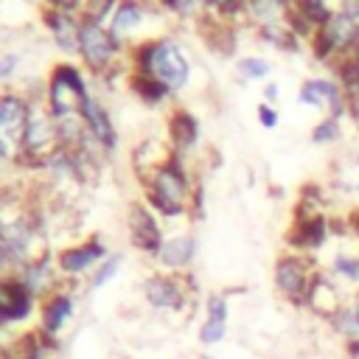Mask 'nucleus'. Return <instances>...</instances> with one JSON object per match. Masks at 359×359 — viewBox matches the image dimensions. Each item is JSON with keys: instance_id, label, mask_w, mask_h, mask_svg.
Wrapping results in <instances>:
<instances>
[{"instance_id": "nucleus-1", "label": "nucleus", "mask_w": 359, "mask_h": 359, "mask_svg": "<svg viewBox=\"0 0 359 359\" xmlns=\"http://www.w3.org/2000/svg\"><path fill=\"white\" fill-rule=\"evenodd\" d=\"M143 194H146V205L163 216V219H180V216H191L194 208V196H196V182L185 165V157L171 151L168 160H163L146 180H140Z\"/></svg>"}, {"instance_id": "nucleus-2", "label": "nucleus", "mask_w": 359, "mask_h": 359, "mask_svg": "<svg viewBox=\"0 0 359 359\" xmlns=\"http://www.w3.org/2000/svg\"><path fill=\"white\" fill-rule=\"evenodd\" d=\"M126 56H129L126 73H146V76L157 79L171 95L188 87L191 62L174 39H168V36L146 39V42L135 45Z\"/></svg>"}, {"instance_id": "nucleus-3", "label": "nucleus", "mask_w": 359, "mask_h": 359, "mask_svg": "<svg viewBox=\"0 0 359 359\" xmlns=\"http://www.w3.org/2000/svg\"><path fill=\"white\" fill-rule=\"evenodd\" d=\"M317 272H320V266L314 264L311 255H303V252H294V250L280 252L275 258V264H272V286H275V294L283 303H289L294 309H303Z\"/></svg>"}, {"instance_id": "nucleus-4", "label": "nucleus", "mask_w": 359, "mask_h": 359, "mask_svg": "<svg viewBox=\"0 0 359 359\" xmlns=\"http://www.w3.org/2000/svg\"><path fill=\"white\" fill-rule=\"evenodd\" d=\"M87 95H90L87 81H84V73L79 65H73V62L53 65V70L48 76V87H45V107L56 121L79 115Z\"/></svg>"}, {"instance_id": "nucleus-5", "label": "nucleus", "mask_w": 359, "mask_h": 359, "mask_svg": "<svg viewBox=\"0 0 359 359\" xmlns=\"http://www.w3.org/2000/svg\"><path fill=\"white\" fill-rule=\"evenodd\" d=\"M31 101L20 93H0V157L8 165L22 168L25 135L31 123Z\"/></svg>"}, {"instance_id": "nucleus-6", "label": "nucleus", "mask_w": 359, "mask_h": 359, "mask_svg": "<svg viewBox=\"0 0 359 359\" xmlns=\"http://www.w3.org/2000/svg\"><path fill=\"white\" fill-rule=\"evenodd\" d=\"M311 50L320 62H328L331 67H337L342 59L359 50V20L342 11H334V17L323 28H317L311 39Z\"/></svg>"}, {"instance_id": "nucleus-7", "label": "nucleus", "mask_w": 359, "mask_h": 359, "mask_svg": "<svg viewBox=\"0 0 359 359\" xmlns=\"http://www.w3.org/2000/svg\"><path fill=\"white\" fill-rule=\"evenodd\" d=\"M123 56V42L109 34L107 25L81 22L79 31V59L93 76H107L112 70H121L118 59Z\"/></svg>"}, {"instance_id": "nucleus-8", "label": "nucleus", "mask_w": 359, "mask_h": 359, "mask_svg": "<svg viewBox=\"0 0 359 359\" xmlns=\"http://www.w3.org/2000/svg\"><path fill=\"white\" fill-rule=\"evenodd\" d=\"M62 151L59 140V123L48 112V107H34L28 135H25V154H22V168H45L50 157Z\"/></svg>"}, {"instance_id": "nucleus-9", "label": "nucleus", "mask_w": 359, "mask_h": 359, "mask_svg": "<svg viewBox=\"0 0 359 359\" xmlns=\"http://www.w3.org/2000/svg\"><path fill=\"white\" fill-rule=\"evenodd\" d=\"M191 278L188 272L180 275V272H151L146 280H143V300L157 309V311H168V314H180L188 309L191 303Z\"/></svg>"}, {"instance_id": "nucleus-10", "label": "nucleus", "mask_w": 359, "mask_h": 359, "mask_svg": "<svg viewBox=\"0 0 359 359\" xmlns=\"http://www.w3.org/2000/svg\"><path fill=\"white\" fill-rule=\"evenodd\" d=\"M328 238H331V219L323 210L300 202L297 216H294V222H292V227L286 233L289 250L303 252V255H314L317 250L325 247Z\"/></svg>"}, {"instance_id": "nucleus-11", "label": "nucleus", "mask_w": 359, "mask_h": 359, "mask_svg": "<svg viewBox=\"0 0 359 359\" xmlns=\"http://www.w3.org/2000/svg\"><path fill=\"white\" fill-rule=\"evenodd\" d=\"M126 230H129V244L149 255V258H157L165 236H163V227H160V216L146 205V202H132L129 213H126Z\"/></svg>"}, {"instance_id": "nucleus-12", "label": "nucleus", "mask_w": 359, "mask_h": 359, "mask_svg": "<svg viewBox=\"0 0 359 359\" xmlns=\"http://www.w3.org/2000/svg\"><path fill=\"white\" fill-rule=\"evenodd\" d=\"M107 244L98 238V236H90L87 241H79V244H70V247H62L53 258H56V269L59 275L67 280V278H81V275H93L95 266L107 258Z\"/></svg>"}, {"instance_id": "nucleus-13", "label": "nucleus", "mask_w": 359, "mask_h": 359, "mask_svg": "<svg viewBox=\"0 0 359 359\" xmlns=\"http://www.w3.org/2000/svg\"><path fill=\"white\" fill-rule=\"evenodd\" d=\"M39 311V297L31 292V286L17 275L8 272L0 278V314L8 320V325L28 323Z\"/></svg>"}, {"instance_id": "nucleus-14", "label": "nucleus", "mask_w": 359, "mask_h": 359, "mask_svg": "<svg viewBox=\"0 0 359 359\" xmlns=\"http://www.w3.org/2000/svg\"><path fill=\"white\" fill-rule=\"evenodd\" d=\"M297 98H300V104L314 107V109H320V112H325L328 118H337V121L351 115L348 98H345L339 81H334V79H306Z\"/></svg>"}, {"instance_id": "nucleus-15", "label": "nucleus", "mask_w": 359, "mask_h": 359, "mask_svg": "<svg viewBox=\"0 0 359 359\" xmlns=\"http://www.w3.org/2000/svg\"><path fill=\"white\" fill-rule=\"evenodd\" d=\"M76 314V297H73V292H67V289H56V292H50V294H45L42 300H39V311H36V320H39V331L42 334H48V337H53V339H59V334H62V328L67 325V320Z\"/></svg>"}, {"instance_id": "nucleus-16", "label": "nucleus", "mask_w": 359, "mask_h": 359, "mask_svg": "<svg viewBox=\"0 0 359 359\" xmlns=\"http://www.w3.org/2000/svg\"><path fill=\"white\" fill-rule=\"evenodd\" d=\"M348 303V292L342 289V286H337L331 278H328V272L320 266V272L314 275V283H311V289H309V297H306V311L309 314H314L317 320H328L339 306H345Z\"/></svg>"}, {"instance_id": "nucleus-17", "label": "nucleus", "mask_w": 359, "mask_h": 359, "mask_svg": "<svg viewBox=\"0 0 359 359\" xmlns=\"http://www.w3.org/2000/svg\"><path fill=\"white\" fill-rule=\"evenodd\" d=\"M79 115H81V121H84L87 135L93 137V143H98L104 154H112L115 146H118V132H115V123H112L109 109L95 95H87V101H84V107H81Z\"/></svg>"}, {"instance_id": "nucleus-18", "label": "nucleus", "mask_w": 359, "mask_h": 359, "mask_svg": "<svg viewBox=\"0 0 359 359\" xmlns=\"http://www.w3.org/2000/svg\"><path fill=\"white\" fill-rule=\"evenodd\" d=\"M196 250H199V244H196V236L194 233H177V236H168L163 241V247H160V252H157L154 261L160 264L163 272H180V275H185L194 266V261H196Z\"/></svg>"}, {"instance_id": "nucleus-19", "label": "nucleus", "mask_w": 359, "mask_h": 359, "mask_svg": "<svg viewBox=\"0 0 359 359\" xmlns=\"http://www.w3.org/2000/svg\"><path fill=\"white\" fill-rule=\"evenodd\" d=\"M53 351H59V339L42 334L39 328H28L11 342L0 345L3 359H50Z\"/></svg>"}, {"instance_id": "nucleus-20", "label": "nucleus", "mask_w": 359, "mask_h": 359, "mask_svg": "<svg viewBox=\"0 0 359 359\" xmlns=\"http://www.w3.org/2000/svg\"><path fill=\"white\" fill-rule=\"evenodd\" d=\"M17 275L31 286V292H34L39 300H42L45 294L56 292L59 283L65 280V278L59 275V269H56V258H50L48 250L39 252L36 258H31L28 264H22V266L17 269Z\"/></svg>"}, {"instance_id": "nucleus-21", "label": "nucleus", "mask_w": 359, "mask_h": 359, "mask_svg": "<svg viewBox=\"0 0 359 359\" xmlns=\"http://www.w3.org/2000/svg\"><path fill=\"white\" fill-rule=\"evenodd\" d=\"M42 22L48 28V34L53 36L56 48L62 53H79V31H81V20L76 14L67 11H56V8H45L42 11Z\"/></svg>"}, {"instance_id": "nucleus-22", "label": "nucleus", "mask_w": 359, "mask_h": 359, "mask_svg": "<svg viewBox=\"0 0 359 359\" xmlns=\"http://www.w3.org/2000/svg\"><path fill=\"white\" fill-rule=\"evenodd\" d=\"M196 143H199V121H196V115L191 109L177 107L168 115V146L177 154L185 157Z\"/></svg>"}, {"instance_id": "nucleus-23", "label": "nucleus", "mask_w": 359, "mask_h": 359, "mask_svg": "<svg viewBox=\"0 0 359 359\" xmlns=\"http://www.w3.org/2000/svg\"><path fill=\"white\" fill-rule=\"evenodd\" d=\"M325 272H328V278H331L337 286H342V289L351 294L353 289H359V252H353V250H339V252L325 264Z\"/></svg>"}, {"instance_id": "nucleus-24", "label": "nucleus", "mask_w": 359, "mask_h": 359, "mask_svg": "<svg viewBox=\"0 0 359 359\" xmlns=\"http://www.w3.org/2000/svg\"><path fill=\"white\" fill-rule=\"evenodd\" d=\"M244 14L255 22V28L280 25V22H289L292 0H247Z\"/></svg>"}, {"instance_id": "nucleus-25", "label": "nucleus", "mask_w": 359, "mask_h": 359, "mask_svg": "<svg viewBox=\"0 0 359 359\" xmlns=\"http://www.w3.org/2000/svg\"><path fill=\"white\" fill-rule=\"evenodd\" d=\"M328 334L345 348V345H356L359 342V309H353L351 303L339 306L328 320H325Z\"/></svg>"}, {"instance_id": "nucleus-26", "label": "nucleus", "mask_w": 359, "mask_h": 359, "mask_svg": "<svg viewBox=\"0 0 359 359\" xmlns=\"http://www.w3.org/2000/svg\"><path fill=\"white\" fill-rule=\"evenodd\" d=\"M143 0H121L118 3V8H115V14L109 17V22H107V28H109V34L115 36V39H126L135 28H140V22H143Z\"/></svg>"}, {"instance_id": "nucleus-27", "label": "nucleus", "mask_w": 359, "mask_h": 359, "mask_svg": "<svg viewBox=\"0 0 359 359\" xmlns=\"http://www.w3.org/2000/svg\"><path fill=\"white\" fill-rule=\"evenodd\" d=\"M129 90H132V95H137L143 104H149V107H160V104H165L168 101V90L157 81V79H151V76H146V73H129Z\"/></svg>"}, {"instance_id": "nucleus-28", "label": "nucleus", "mask_w": 359, "mask_h": 359, "mask_svg": "<svg viewBox=\"0 0 359 359\" xmlns=\"http://www.w3.org/2000/svg\"><path fill=\"white\" fill-rule=\"evenodd\" d=\"M157 3L160 8H165L180 20H202L205 14H210L208 0H157Z\"/></svg>"}, {"instance_id": "nucleus-29", "label": "nucleus", "mask_w": 359, "mask_h": 359, "mask_svg": "<svg viewBox=\"0 0 359 359\" xmlns=\"http://www.w3.org/2000/svg\"><path fill=\"white\" fill-rule=\"evenodd\" d=\"M118 3L121 0H84V6L79 11V20L81 22H93V25H104L115 14Z\"/></svg>"}, {"instance_id": "nucleus-30", "label": "nucleus", "mask_w": 359, "mask_h": 359, "mask_svg": "<svg viewBox=\"0 0 359 359\" xmlns=\"http://www.w3.org/2000/svg\"><path fill=\"white\" fill-rule=\"evenodd\" d=\"M227 325H230V320H210V317H205V320L199 323L196 339H199L205 348H213V345L224 342V337H227Z\"/></svg>"}, {"instance_id": "nucleus-31", "label": "nucleus", "mask_w": 359, "mask_h": 359, "mask_svg": "<svg viewBox=\"0 0 359 359\" xmlns=\"http://www.w3.org/2000/svg\"><path fill=\"white\" fill-rule=\"evenodd\" d=\"M339 137H342V121L328 118V115L323 121H317L314 129H311V143H317V146H331Z\"/></svg>"}, {"instance_id": "nucleus-32", "label": "nucleus", "mask_w": 359, "mask_h": 359, "mask_svg": "<svg viewBox=\"0 0 359 359\" xmlns=\"http://www.w3.org/2000/svg\"><path fill=\"white\" fill-rule=\"evenodd\" d=\"M236 70L241 79L247 81H258V79H266L272 73V65L264 59V56H244L236 62Z\"/></svg>"}, {"instance_id": "nucleus-33", "label": "nucleus", "mask_w": 359, "mask_h": 359, "mask_svg": "<svg viewBox=\"0 0 359 359\" xmlns=\"http://www.w3.org/2000/svg\"><path fill=\"white\" fill-rule=\"evenodd\" d=\"M121 261H123V258H121L118 252H115V255H107V258L95 266V272L90 275L87 286H90V289H101V286H107V283L121 272Z\"/></svg>"}, {"instance_id": "nucleus-34", "label": "nucleus", "mask_w": 359, "mask_h": 359, "mask_svg": "<svg viewBox=\"0 0 359 359\" xmlns=\"http://www.w3.org/2000/svg\"><path fill=\"white\" fill-rule=\"evenodd\" d=\"M208 8H210V14H216V17H222V20L230 22L233 17L244 14L247 0H208Z\"/></svg>"}, {"instance_id": "nucleus-35", "label": "nucleus", "mask_w": 359, "mask_h": 359, "mask_svg": "<svg viewBox=\"0 0 359 359\" xmlns=\"http://www.w3.org/2000/svg\"><path fill=\"white\" fill-rule=\"evenodd\" d=\"M278 121H280V118H278V109L269 107L266 101H261V104H258V123H261L264 129H275Z\"/></svg>"}, {"instance_id": "nucleus-36", "label": "nucleus", "mask_w": 359, "mask_h": 359, "mask_svg": "<svg viewBox=\"0 0 359 359\" xmlns=\"http://www.w3.org/2000/svg\"><path fill=\"white\" fill-rule=\"evenodd\" d=\"M84 6V0H48L45 8H56V11H67V14H79Z\"/></svg>"}, {"instance_id": "nucleus-37", "label": "nucleus", "mask_w": 359, "mask_h": 359, "mask_svg": "<svg viewBox=\"0 0 359 359\" xmlns=\"http://www.w3.org/2000/svg\"><path fill=\"white\" fill-rule=\"evenodd\" d=\"M17 65H20L17 53H6V56H0V79H8V76L17 70Z\"/></svg>"}, {"instance_id": "nucleus-38", "label": "nucleus", "mask_w": 359, "mask_h": 359, "mask_svg": "<svg viewBox=\"0 0 359 359\" xmlns=\"http://www.w3.org/2000/svg\"><path fill=\"white\" fill-rule=\"evenodd\" d=\"M348 227H351V230L359 236V208H353V210L348 213Z\"/></svg>"}, {"instance_id": "nucleus-39", "label": "nucleus", "mask_w": 359, "mask_h": 359, "mask_svg": "<svg viewBox=\"0 0 359 359\" xmlns=\"http://www.w3.org/2000/svg\"><path fill=\"white\" fill-rule=\"evenodd\" d=\"M264 98H266V104H269V101H278V84H266Z\"/></svg>"}, {"instance_id": "nucleus-40", "label": "nucleus", "mask_w": 359, "mask_h": 359, "mask_svg": "<svg viewBox=\"0 0 359 359\" xmlns=\"http://www.w3.org/2000/svg\"><path fill=\"white\" fill-rule=\"evenodd\" d=\"M8 272H11V264H8V258H6V252H3V247H0V278L8 275Z\"/></svg>"}, {"instance_id": "nucleus-41", "label": "nucleus", "mask_w": 359, "mask_h": 359, "mask_svg": "<svg viewBox=\"0 0 359 359\" xmlns=\"http://www.w3.org/2000/svg\"><path fill=\"white\" fill-rule=\"evenodd\" d=\"M348 303H351L353 309H359V289H353V292L348 294Z\"/></svg>"}, {"instance_id": "nucleus-42", "label": "nucleus", "mask_w": 359, "mask_h": 359, "mask_svg": "<svg viewBox=\"0 0 359 359\" xmlns=\"http://www.w3.org/2000/svg\"><path fill=\"white\" fill-rule=\"evenodd\" d=\"M6 331H8V320L0 314V342H3V337H6Z\"/></svg>"}, {"instance_id": "nucleus-43", "label": "nucleus", "mask_w": 359, "mask_h": 359, "mask_svg": "<svg viewBox=\"0 0 359 359\" xmlns=\"http://www.w3.org/2000/svg\"><path fill=\"white\" fill-rule=\"evenodd\" d=\"M6 168H8V163L0 157V185H6Z\"/></svg>"}, {"instance_id": "nucleus-44", "label": "nucleus", "mask_w": 359, "mask_h": 359, "mask_svg": "<svg viewBox=\"0 0 359 359\" xmlns=\"http://www.w3.org/2000/svg\"><path fill=\"white\" fill-rule=\"evenodd\" d=\"M356 126H359V121H356Z\"/></svg>"}]
</instances>
